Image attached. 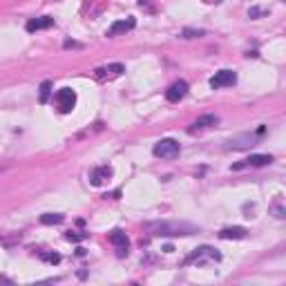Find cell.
I'll return each instance as SVG.
<instances>
[{"label": "cell", "instance_id": "cell-1", "mask_svg": "<svg viewBox=\"0 0 286 286\" xmlns=\"http://www.w3.org/2000/svg\"><path fill=\"white\" fill-rule=\"evenodd\" d=\"M148 231L156 237H186L199 233V226L188 221H152L148 224Z\"/></svg>", "mask_w": 286, "mask_h": 286}, {"label": "cell", "instance_id": "cell-6", "mask_svg": "<svg viewBox=\"0 0 286 286\" xmlns=\"http://www.w3.org/2000/svg\"><path fill=\"white\" fill-rule=\"evenodd\" d=\"M210 87L212 89H221V87H233L237 83V74L233 70H219L215 72V76H210Z\"/></svg>", "mask_w": 286, "mask_h": 286}, {"label": "cell", "instance_id": "cell-3", "mask_svg": "<svg viewBox=\"0 0 286 286\" xmlns=\"http://www.w3.org/2000/svg\"><path fill=\"white\" fill-rule=\"evenodd\" d=\"M266 132V128H257V130L253 134H242V137H235L231 139V141H226V148H233V150H242V148H250V145H257V141H260V137Z\"/></svg>", "mask_w": 286, "mask_h": 286}, {"label": "cell", "instance_id": "cell-21", "mask_svg": "<svg viewBox=\"0 0 286 286\" xmlns=\"http://www.w3.org/2000/svg\"><path fill=\"white\" fill-rule=\"evenodd\" d=\"M63 47H65V49H81L83 45H81V43H76V41H65V43H63Z\"/></svg>", "mask_w": 286, "mask_h": 286}, {"label": "cell", "instance_id": "cell-4", "mask_svg": "<svg viewBox=\"0 0 286 286\" xmlns=\"http://www.w3.org/2000/svg\"><path fill=\"white\" fill-rule=\"evenodd\" d=\"M54 101H56V108H58L60 114H67V112H72L76 105V92L72 87H63L56 92Z\"/></svg>", "mask_w": 286, "mask_h": 286}, {"label": "cell", "instance_id": "cell-14", "mask_svg": "<svg viewBox=\"0 0 286 286\" xmlns=\"http://www.w3.org/2000/svg\"><path fill=\"white\" fill-rule=\"evenodd\" d=\"M49 27H54V18L52 16H41V18L27 20L25 29L27 31H41V29H49Z\"/></svg>", "mask_w": 286, "mask_h": 286}, {"label": "cell", "instance_id": "cell-8", "mask_svg": "<svg viewBox=\"0 0 286 286\" xmlns=\"http://www.w3.org/2000/svg\"><path fill=\"white\" fill-rule=\"evenodd\" d=\"M110 244L116 248V255L123 257L128 255V248H130V239H128V235L123 231H112L110 233Z\"/></svg>", "mask_w": 286, "mask_h": 286}, {"label": "cell", "instance_id": "cell-10", "mask_svg": "<svg viewBox=\"0 0 286 286\" xmlns=\"http://www.w3.org/2000/svg\"><path fill=\"white\" fill-rule=\"evenodd\" d=\"M271 161H273L271 154H250L248 159L242 161V164H235L233 170H242V168H246V166H250V168H262V166H268Z\"/></svg>", "mask_w": 286, "mask_h": 286}, {"label": "cell", "instance_id": "cell-7", "mask_svg": "<svg viewBox=\"0 0 286 286\" xmlns=\"http://www.w3.org/2000/svg\"><path fill=\"white\" fill-rule=\"evenodd\" d=\"M123 72H125V65L123 63H110V65L97 67V70H94V76H97L99 81H112V78L121 76Z\"/></svg>", "mask_w": 286, "mask_h": 286}, {"label": "cell", "instance_id": "cell-22", "mask_svg": "<svg viewBox=\"0 0 286 286\" xmlns=\"http://www.w3.org/2000/svg\"><path fill=\"white\" fill-rule=\"evenodd\" d=\"M262 14H266V11H264V9H250V11H248L250 18H257V16H262Z\"/></svg>", "mask_w": 286, "mask_h": 286}, {"label": "cell", "instance_id": "cell-16", "mask_svg": "<svg viewBox=\"0 0 286 286\" xmlns=\"http://www.w3.org/2000/svg\"><path fill=\"white\" fill-rule=\"evenodd\" d=\"M65 217L60 215V212H45L41 215V224H47V226H52V224H63Z\"/></svg>", "mask_w": 286, "mask_h": 286}, {"label": "cell", "instance_id": "cell-17", "mask_svg": "<svg viewBox=\"0 0 286 286\" xmlns=\"http://www.w3.org/2000/svg\"><path fill=\"white\" fill-rule=\"evenodd\" d=\"M49 94H52V83L49 81H43L41 83V103H47V99H49Z\"/></svg>", "mask_w": 286, "mask_h": 286}, {"label": "cell", "instance_id": "cell-12", "mask_svg": "<svg viewBox=\"0 0 286 286\" xmlns=\"http://www.w3.org/2000/svg\"><path fill=\"white\" fill-rule=\"evenodd\" d=\"M134 27H137V20L132 18H125V20H116V22H112V27L108 29V34H105V36H119V34H125V31H132Z\"/></svg>", "mask_w": 286, "mask_h": 286}, {"label": "cell", "instance_id": "cell-2", "mask_svg": "<svg viewBox=\"0 0 286 286\" xmlns=\"http://www.w3.org/2000/svg\"><path fill=\"white\" fill-rule=\"evenodd\" d=\"M219 260H221V253L217 248H212V246H199V248H195L193 253L186 257L183 264L186 266H204V264H212V262H219Z\"/></svg>", "mask_w": 286, "mask_h": 286}, {"label": "cell", "instance_id": "cell-15", "mask_svg": "<svg viewBox=\"0 0 286 286\" xmlns=\"http://www.w3.org/2000/svg\"><path fill=\"white\" fill-rule=\"evenodd\" d=\"M246 235H248V231L242 228V226H231V228H224V231H219L221 239H244Z\"/></svg>", "mask_w": 286, "mask_h": 286}, {"label": "cell", "instance_id": "cell-20", "mask_svg": "<svg viewBox=\"0 0 286 286\" xmlns=\"http://www.w3.org/2000/svg\"><path fill=\"white\" fill-rule=\"evenodd\" d=\"M65 237H67V239H70V242H78V239H85V237H87V235H85V233H78V235H76V233H67V235H65Z\"/></svg>", "mask_w": 286, "mask_h": 286}, {"label": "cell", "instance_id": "cell-23", "mask_svg": "<svg viewBox=\"0 0 286 286\" xmlns=\"http://www.w3.org/2000/svg\"><path fill=\"white\" fill-rule=\"evenodd\" d=\"M275 217H284V210L282 208H275Z\"/></svg>", "mask_w": 286, "mask_h": 286}, {"label": "cell", "instance_id": "cell-13", "mask_svg": "<svg viewBox=\"0 0 286 286\" xmlns=\"http://www.w3.org/2000/svg\"><path fill=\"white\" fill-rule=\"evenodd\" d=\"M108 179H112V168L99 166V168H94L92 175H89V183H92V186H101V183H105Z\"/></svg>", "mask_w": 286, "mask_h": 286}, {"label": "cell", "instance_id": "cell-5", "mask_svg": "<svg viewBox=\"0 0 286 286\" xmlns=\"http://www.w3.org/2000/svg\"><path fill=\"white\" fill-rule=\"evenodd\" d=\"M154 156H159V159H175V156H179V152H181V145H179V141H175V139H161L159 143L154 145Z\"/></svg>", "mask_w": 286, "mask_h": 286}, {"label": "cell", "instance_id": "cell-11", "mask_svg": "<svg viewBox=\"0 0 286 286\" xmlns=\"http://www.w3.org/2000/svg\"><path fill=\"white\" fill-rule=\"evenodd\" d=\"M217 123H219V119H217L215 114H204V116H199L197 121H193V125L188 128V134H197L201 130H208V128L217 125Z\"/></svg>", "mask_w": 286, "mask_h": 286}, {"label": "cell", "instance_id": "cell-9", "mask_svg": "<svg viewBox=\"0 0 286 286\" xmlns=\"http://www.w3.org/2000/svg\"><path fill=\"white\" fill-rule=\"evenodd\" d=\"M188 94V83L186 81H177L172 83L170 87L166 89V99L170 101V103H179V101H183Z\"/></svg>", "mask_w": 286, "mask_h": 286}, {"label": "cell", "instance_id": "cell-18", "mask_svg": "<svg viewBox=\"0 0 286 286\" xmlns=\"http://www.w3.org/2000/svg\"><path fill=\"white\" fill-rule=\"evenodd\" d=\"M201 36H206L204 29H183L181 31V38H201Z\"/></svg>", "mask_w": 286, "mask_h": 286}, {"label": "cell", "instance_id": "cell-19", "mask_svg": "<svg viewBox=\"0 0 286 286\" xmlns=\"http://www.w3.org/2000/svg\"><path fill=\"white\" fill-rule=\"evenodd\" d=\"M41 257L45 262H49V264H58L60 262V255L58 253H41Z\"/></svg>", "mask_w": 286, "mask_h": 286}]
</instances>
